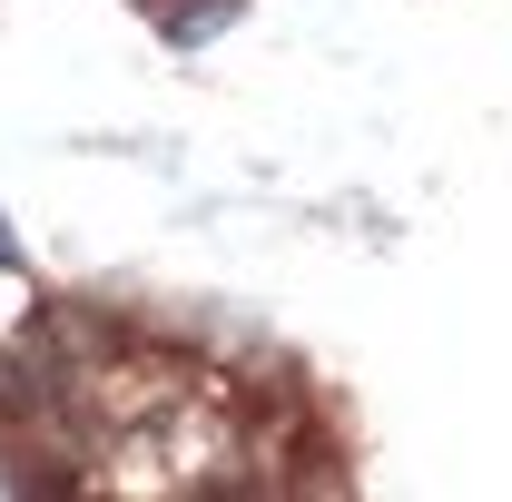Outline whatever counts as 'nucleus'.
Masks as SVG:
<instances>
[{
  "label": "nucleus",
  "instance_id": "f257e3e1",
  "mask_svg": "<svg viewBox=\"0 0 512 502\" xmlns=\"http://www.w3.org/2000/svg\"><path fill=\"white\" fill-rule=\"evenodd\" d=\"M0 266H10V227H0Z\"/></svg>",
  "mask_w": 512,
  "mask_h": 502
}]
</instances>
